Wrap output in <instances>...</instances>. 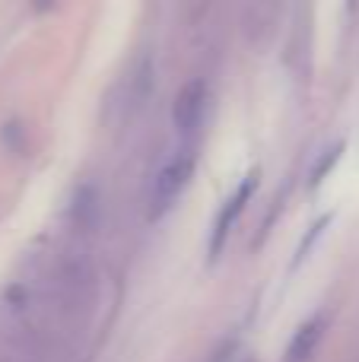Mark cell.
I'll return each mask as SVG.
<instances>
[{
	"label": "cell",
	"mask_w": 359,
	"mask_h": 362,
	"mask_svg": "<svg viewBox=\"0 0 359 362\" xmlns=\"http://www.w3.org/2000/svg\"><path fill=\"white\" fill-rule=\"evenodd\" d=\"M197 169V156L194 146H184L178 150L163 169L156 172L150 185V197H146V216L150 219H163L165 213L175 210V204L184 197V191L191 187V178H194Z\"/></svg>",
	"instance_id": "6da1fadb"
},
{
	"label": "cell",
	"mask_w": 359,
	"mask_h": 362,
	"mask_svg": "<svg viewBox=\"0 0 359 362\" xmlns=\"http://www.w3.org/2000/svg\"><path fill=\"white\" fill-rule=\"evenodd\" d=\"M207 105H210V86L194 76L188 80L182 89H178L175 102H172V121H175V131L182 134L184 140L197 137V131L207 121Z\"/></svg>",
	"instance_id": "7a4b0ae2"
},
{
	"label": "cell",
	"mask_w": 359,
	"mask_h": 362,
	"mask_svg": "<svg viewBox=\"0 0 359 362\" xmlns=\"http://www.w3.org/2000/svg\"><path fill=\"white\" fill-rule=\"evenodd\" d=\"M254 187H258V175H245V178H242V185L233 191V197H226V204L220 206V213H216V219H213V232H210V248H207L210 261H216V257L223 255V248H226V242H229V235H233L235 223L242 219L245 206L252 204Z\"/></svg>",
	"instance_id": "3957f363"
},
{
	"label": "cell",
	"mask_w": 359,
	"mask_h": 362,
	"mask_svg": "<svg viewBox=\"0 0 359 362\" xmlns=\"http://www.w3.org/2000/svg\"><path fill=\"white\" fill-rule=\"evenodd\" d=\"M324 331H328V315L315 312L309 321H302V325L296 327V334H293L290 346H286V353H283V362H312L324 340Z\"/></svg>",
	"instance_id": "277c9868"
}]
</instances>
